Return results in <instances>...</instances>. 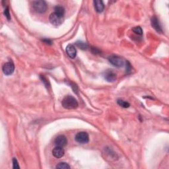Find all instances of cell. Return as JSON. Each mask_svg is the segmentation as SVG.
Listing matches in <instances>:
<instances>
[{
  "instance_id": "1",
  "label": "cell",
  "mask_w": 169,
  "mask_h": 169,
  "mask_svg": "<svg viewBox=\"0 0 169 169\" xmlns=\"http://www.w3.org/2000/svg\"><path fill=\"white\" fill-rule=\"evenodd\" d=\"M62 104L63 108L68 110L75 109L78 107V102L73 96L68 95L63 98L62 101Z\"/></svg>"
},
{
  "instance_id": "2",
  "label": "cell",
  "mask_w": 169,
  "mask_h": 169,
  "mask_svg": "<svg viewBox=\"0 0 169 169\" xmlns=\"http://www.w3.org/2000/svg\"><path fill=\"white\" fill-rule=\"evenodd\" d=\"M33 8L39 13H44L46 11L48 5L46 2L43 0H37L33 2Z\"/></svg>"
},
{
  "instance_id": "3",
  "label": "cell",
  "mask_w": 169,
  "mask_h": 169,
  "mask_svg": "<svg viewBox=\"0 0 169 169\" xmlns=\"http://www.w3.org/2000/svg\"><path fill=\"white\" fill-rule=\"evenodd\" d=\"M110 63L112 65L117 68H122L126 64L125 60L121 57L117 56H112L108 58Z\"/></svg>"
},
{
  "instance_id": "4",
  "label": "cell",
  "mask_w": 169,
  "mask_h": 169,
  "mask_svg": "<svg viewBox=\"0 0 169 169\" xmlns=\"http://www.w3.org/2000/svg\"><path fill=\"white\" fill-rule=\"evenodd\" d=\"M75 139L77 142L81 143V144H83V143H87L89 142V136L87 133L84 132H81L76 134Z\"/></svg>"
},
{
  "instance_id": "5",
  "label": "cell",
  "mask_w": 169,
  "mask_h": 169,
  "mask_svg": "<svg viewBox=\"0 0 169 169\" xmlns=\"http://www.w3.org/2000/svg\"><path fill=\"white\" fill-rule=\"evenodd\" d=\"M2 70L5 75H10L13 74L15 71V65L13 62L11 61L6 62L5 64L3 65Z\"/></svg>"
},
{
  "instance_id": "6",
  "label": "cell",
  "mask_w": 169,
  "mask_h": 169,
  "mask_svg": "<svg viewBox=\"0 0 169 169\" xmlns=\"http://www.w3.org/2000/svg\"><path fill=\"white\" fill-rule=\"evenodd\" d=\"M50 22L54 26H60L63 23V18H60L55 13H52L49 17Z\"/></svg>"
},
{
  "instance_id": "7",
  "label": "cell",
  "mask_w": 169,
  "mask_h": 169,
  "mask_svg": "<svg viewBox=\"0 0 169 169\" xmlns=\"http://www.w3.org/2000/svg\"><path fill=\"white\" fill-rule=\"evenodd\" d=\"M104 77L106 81L110 83L114 82L117 79L116 74L112 70H108L106 71L104 74Z\"/></svg>"
},
{
  "instance_id": "8",
  "label": "cell",
  "mask_w": 169,
  "mask_h": 169,
  "mask_svg": "<svg viewBox=\"0 0 169 169\" xmlns=\"http://www.w3.org/2000/svg\"><path fill=\"white\" fill-rule=\"evenodd\" d=\"M54 143H55V144L56 145V146L63 147L67 145L68 140L65 135H59V136H58L55 139Z\"/></svg>"
},
{
  "instance_id": "9",
  "label": "cell",
  "mask_w": 169,
  "mask_h": 169,
  "mask_svg": "<svg viewBox=\"0 0 169 169\" xmlns=\"http://www.w3.org/2000/svg\"><path fill=\"white\" fill-rule=\"evenodd\" d=\"M64 150H63V147H59V146H56L52 151V155L57 159H60L62 158V157L64 155Z\"/></svg>"
},
{
  "instance_id": "10",
  "label": "cell",
  "mask_w": 169,
  "mask_h": 169,
  "mask_svg": "<svg viewBox=\"0 0 169 169\" xmlns=\"http://www.w3.org/2000/svg\"><path fill=\"white\" fill-rule=\"evenodd\" d=\"M66 53H67L69 57H70L72 59H74L77 55L76 48H75L73 45L69 44L66 48Z\"/></svg>"
},
{
  "instance_id": "11",
  "label": "cell",
  "mask_w": 169,
  "mask_h": 169,
  "mask_svg": "<svg viewBox=\"0 0 169 169\" xmlns=\"http://www.w3.org/2000/svg\"><path fill=\"white\" fill-rule=\"evenodd\" d=\"M151 25L158 32H162V29L161 24L159 23V19L156 17H153L151 20Z\"/></svg>"
},
{
  "instance_id": "12",
  "label": "cell",
  "mask_w": 169,
  "mask_h": 169,
  "mask_svg": "<svg viewBox=\"0 0 169 169\" xmlns=\"http://www.w3.org/2000/svg\"><path fill=\"white\" fill-rule=\"evenodd\" d=\"M93 3H94L95 8L96 12H98V13H102L104 9V5L103 4V1H101V0H96V1H94Z\"/></svg>"
},
{
  "instance_id": "13",
  "label": "cell",
  "mask_w": 169,
  "mask_h": 169,
  "mask_svg": "<svg viewBox=\"0 0 169 169\" xmlns=\"http://www.w3.org/2000/svg\"><path fill=\"white\" fill-rule=\"evenodd\" d=\"M54 13H55L57 15L60 17V18H63L65 15V9L63 8L62 6L57 5L54 8Z\"/></svg>"
},
{
  "instance_id": "14",
  "label": "cell",
  "mask_w": 169,
  "mask_h": 169,
  "mask_svg": "<svg viewBox=\"0 0 169 169\" xmlns=\"http://www.w3.org/2000/svg\"><path fill=\"white\" fill-rule=\"evenodd\" d=\"M117 103H118V104L120 105V107H122L123 108H129V106H130L129 102L123 101V100H122V99H118V100L117 101Z\"/></svg>"
},
{
  "instance_id": "15",
  "label": "cell",
  "mask_w": 169,
  "mask_h": 169,
  "mask_svg": "<svg viewBox=\"0 0 169 169\" xmlns=\"http://www.w3.org/2000/svg\"><path fill=\"white\" fill-rule=\"evenodd\" d=\"M56 168H60V169H69L70 168V167L69 165L66 163V162H60L56 166Z\"/></svg>"
},
{
  "instance_id": "16",
  "label": "cell",
  "mask_w": 169,
  "mask_h": 169,
  "mask_svg": "<svg viewBox=\"0 0 169 169\" xmlns=\"http://www.w3.org/2000/svg\"><path fill=\"white\" fill-rule=\"evenodd\" d=\"M132 31H134L135 34H136L137 35L141 36L143 35V30L141 28L140 26H135L134 28L132 29Z\"/></svg>"
},
{
  "instance_id": "17",
  "label": "cell",
  "mask_w": 169,
  "mask_h": 169,
  "mask_svg": "<svg viewBox=\"0 0 169 169\" xmlns=\"http://www.w3.org/2000/svg\"><path fill=\"white\" fill-rule=\"evenodd\" d=\"M76 45L82 50H86L87 48H88V45H87L85 42H77Z\"/></svg>"
},
{
  "instance_id": "18",
  "label": "cell",
  "mask_w": 169,
  "mask_h": 169,
  "mask_svg": "<svg viewBox=\"0 0 169 169\" xmlns=\"http://www.w3.org/2000/svg\"><path fill=\"white\" fill-rule=\"evenodd\" d=\"M4 14H5L6 18H7V19L8 21H10L11 20V15H10V9H9V7L5 8V10H4Z\"/></svg>"
},
{
  "instance_id": "19",
  "label": "cell",
  "mask_w": 169,
  "mask_h": 169,
  "mask_svg": "<svg viewBox=\"0 0 169 169\" xmlns=\"http://www.w3.org/2000/svg\"><path fill=\"white\" fill-rule=\"evenodd\" d=\"M40 79H41V81L44 83L45 85H46V87L48 88V87L50 86V83H48V80L46 79V77H45L44 76H43V75H41V76H40Z\"/></svg>"
},
{
  "instance_id": "20",
  "label": "cell",
  "mask_w": 169,
  "mask_h": 169,
  "mask_svg": "<svg viewBox=\"0 0 169 169\" xmlns=\"http://www.w3.org/2000/svg\"><path fill=\"white\" fill-rule=\"evenodd\" d=\"M13 168H20L17 160L15 158L13 159Z\"/></svg>"
},
{
  "instance_id": "21",
  "label": "cell",
  "mask_w": 169,
  "mask_h": 169,
  "mask_svg": "<svg viewBox=\"0 0 169 169\" xmlns=\"http://www.w3.org/2000/svg\"><path fill=\"white\" fill-rule=\"evenodd\" d=\"M91 51H92V52L93 54H100V50H99L98 49H97L96 48H94V47H93L92 48V49H91Z\"/></svg>"
},
{
  "instance_id": "22",
  "label": "cell",
  "mask_w": 169,
  "mask_h": 169,
  "mask_svg": "<svg viewBox=\"0 0 169 169\" xmlns=\"http://www.w3.org/2000/svg\"><path fill=\"white\" fill-rule=\"evenodd\" d=\"M43 42H45V43L47 44H52V42L51 41L50 39H44Z\"/></svg>"
}]
</instances>
